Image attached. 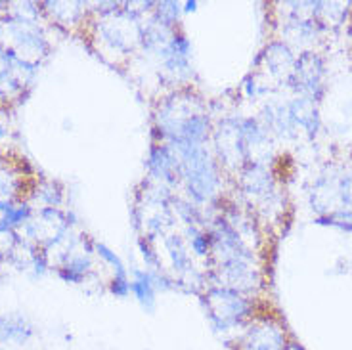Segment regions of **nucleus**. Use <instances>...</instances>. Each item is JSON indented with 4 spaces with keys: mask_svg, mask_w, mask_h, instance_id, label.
I'll use <instances>...</instances> for the list:
<instances>
[{
    "mask_svg": "<svg viewBox=\"0 0 352 350\" xmlns=\"http://www.w3.org/2000/svg\"><path fill=\"white\" fill-rule=\"evenodd\" d=\"M180 159V188L186 199L201 209H211L224 190V171L209 144L173 148Z\"/></svg>",
    "mask_w": 352,
    "mask_h": 350,
    "instance_id": "nucleus-1",
    "label": "nucleus"
},
{
    "mask_svg": "<svg viewBox=\"0 0 352 350\" xmlns=\"http://www.w3.org/2000/svg\"><path fill=\"white\" fill-rule=\"evenodd\" d=\"M203 312L212 331L226 335L241 331L255 318V298L226 285H207L199 295Z\"/></svg>",
    "mask_w": 352,
    "mask_h": 350,
    "instance_id": "nucleus-2",
    "label": "nucleus"
},
{
    "mask_svg": "<svg viewBox=\"0 0 352 350\" xmlns=\"http://www.w3.org/2000/svg\"><path fill=\"white\" fill-rule=\"evenodd\" d=\"M144 12L134 2H123L121 12L109 18H94L92 36L98 50L109 56H129L140 48V31L144 23Z\"/></svg>",
    "mask_w": 352,
    "mask_h": 350,
    "instance_id": "nucleus-3",
    "label": "nucleus"
},
{
    "mask_svg": "<svg viewBox=\"0 0 352 350\" xmlns=\"http://www.w3.org/2000/svg\"><path fill=\"white\" fill-rule=\"evenodd\" d=\"M2 46L14 50L21 60L38 67L52 50L50 39L41 21L16 18L8 12L2 14Z\"/></svg>",
    "mask_w": 352,
    "mask_h": 350,
    "instance_id": "nucleus-4",
    "label": "nucleus"
},
{
    "mask_svg": "<svg viewBox=\"0 0 352 350\" xmlns=\"http://www.w3.org/2000/svg\"><path fill=\"white\" fill-rule=\"evenodd\" d=\"M289 335L280 320L272 316H255L234 339V350H285Z\"/></svg>",
    "mask_w": 352,
    "mask_h": 350,
    "instance_id": "nucleus-5",
    "label": "nucleus"
},
{
    "mask_svg": "<svg viewBox=\"0 0 352 350\" xmlns=\"http://www.w3.org/2000/svg\"><path fill=\"white\" fill-rule=\"evenodd\" d=\"M192 52H194L192 41L186 36V33L178 29V31H175V35L170 36L167 46L157 56L163 75L180 88L188 83H192L195 77Z\"/></svg>",
    "mask_w": 352,
    "mask_h": 350,
    "instance_id": "nucleus-6",
    "label": "nucleus"
},
{
    "mask_svg": "<svg viewBox=\"0 0 352 350\" xmlns=\"http://www.w3.org/2000/svg\"><path fill=\"white\" fill-rule=\"evenodd\" d=\"M297 96L310 98L318 102L324 96L326 90V63L324 60L312 50H305L299 58L295 60L293 73L287 80Z\"/></svg>",
    "mask_w": 352,
    "mask_h": 350,
    "instance_id": "nucleus-7",
    "label": "nucleus"
},
{
    "mask_svg": "<svg viewBox=\"0 0 352 350\" xmlns=\"http://www.w3.org/2000/svg\"><path fill=\"white\" fill-rule=\"evenodd\" d=\"M239 192L249 205L266 207L276 197V180L272 171L263 161H249L238 173Z\"/></svg>",
    "mask_w": 352,
    "mask_h": 350,
    "instance_id": "nucleus-8",
    "label": "nucleus"
},
{
    "mask_svg": "<svg viewBox=\"0 0 352 350\" xmlns=\"http://www.w3.org/2000/svg\"><path fill=\"white\" fill-rule=\"evenodd\" d=\"M148 180L167 186L170 190L180 188V159L165 142H151L146 159Z\"/></svg>",
    "mask_w": 352,
    "mask_h": 350,
    "instance_id": "nucleus-9",
    "label": "nucleus"
},
{
    "mask_svg": "<svg viewBox=\"0 0 352 350\" xmlns=\"http://www.w3.org/2000/svg\"><path fill=\"white\" fill-rule=\"evenodd\" d=\"M295 60H297V58L291 54L287 44L272 43L268 44L263 52H261L256 63H258V67H261L258 71H261L263 75H268V77H272V79L287 83L291 77V73H293ZM258 71H256V73H258Z\"/></svg>",
    "mask_w": 352,
    "mask_h": 350,
    "instance_id": "nucleus-10",
    "label": "nucleus"
},
{
    "mask_svg": "<svg viewBox=\"0 0 352 350\" xmlns=\"http://www.w3.org/2000/svg\"><path fill=\"white\" fill-rule=\"evenodd\" d=\"M163 247H165V253H167L168 256L170 268H173V272L180 278V280H178L180 283H184L186 278L197 274L194 256H192L190 249H188L184 234L175 232V230L165 234V236H163Z\"/></svg>",
    "mask_w": 352,
    "mask_h": 350,
    "instance_id": "nucleus-11",
    "label": "nucleus"
},
{
    "mask_svg": "<svg viewBox=\"0 0 352 350\" xmlns=\"http://www.w3.org/2000/svg\"><path fill=\"white\" fill-rule=\"evenodd\" d=\"M36 327L23 312H2L0 314V344L25 347L35 339Z\"/></svg>",
    "mask_w": 352,
    "mask_h": 350,
    "instance_id": "nucleus-12",
    "label": "nucleus"
},
{
    "mask_svg": "<svg viewBox=\"0 0 352 350\" xmlns=\"http://www.w3.org/2000/svg\"><path fill=\"white\" fill-rule=\"evenodd\" d=\"M43 6L44 18L52 21L56 27H75L85 23L88 12V4L85 2H62V0H48V2H41Z\"/></svg>",
    "mask_w": 352,
    "mask_h": 350,
    "instance_id": "nucleus-13",
    "label": "nucleus"
},
{
    "mask_svg": "<svg viewBox=\"0 0 352 350\" xmlns=\"http://www.w3.org/2000/svg\"><path fill=\"white\" fill-rule=\"evenodd\" d=\"M92 272H94L92 254H88L80 245L79 249L73 251L58 268H54V274H56L62 281H65V283H71V285H80V283H85V281L92 276Z\"/></svg>",
    "mask_w": 352,
    "mask_h": 350,
    "instance_id": "nucleus-14",
    "label": "nucleus"
},
{
    "mask_svg": "<svg viewBox=\"0 0 352 350\" xmlns=\"http://www.w3.org/2000/svg\"><path fill=\"white\" fill-rule=\"evenodd\" d=\"M258 121L264 124V129L270 134H278L282 138H291L297 132V127L291 119L287 104H280V102L266 104L258 115Z\"/></svg>",
    "mask_w": 352,
    "mask_h": 350,
    "instance_id": "nucleus-15",
    "label": "nucleus"
},
{
    "mask_svg": "<svg viewBox=\"0 0 352 350\" xmlns=\"http://www.w3.org/2000/svg\"><path fill=\"white\" fill-rule=\"evenodd\" d=\"M132 297L146 314H155L157 310V289L151 280V272L146 268H132L131 270Z\"/></svg>",
    "mask_w": 352,
    "mask_h": 350,
    "instance_id": "nucleus-16",
    "label": "nucleus"
},
{
    "mask_svg": "<svg viewBox=\"0 0 352 350\" xmlns=\"http://www.w3.org/2000/svg\"><path fill=\"white\" fill-rule=\"evenodd\" d=\"M25 201L35 210L48 209V207L62 209L65 201V188L58 180H41L29 190Z\"/></svg>",
    "mask_w": 352,
    "mask_h": 350,
    "instance_id": "nucleus-17",
    "label": "nucleus"
},
{
    "mask_svg": "<svg viewBox=\"0 0 352 350\" xmlns=\"http://www.w3.org/2000/svg\"><path fill=\"white\" fill-rule=\"evenodd\" d=\"M178 31V29H176ZM175 35V29H168L163 23H159L157 19L151 18V14L144 19L140 31V48L150 56L157 58L161 50L165 48L170 41V36Z\"/></svg>",
    "mask_w": 352,
    "mask_h": 350,
    "instance_id": "nucleus-18",
    "label": "nucleus"
},
{
    "mask_svg": "<svg viewBox=\"0 0 352 350\" xmlns=\"http://www.w3.org/2000/svg\"><path fill=\"white\" fill-rule=\"evenodd\" d=\"M289 115L297 129H302L308 136L312 138L320 127V115H318V105L314 100L305 96H295L291 102H287Z\"/></svg>",
    "mask_w": 352,
    "mask_h": 350,
    "instance_id": "nucleus-19",
    "label": "nucleus"
},
{
    "mask_svg": "<svg viewBox=\"0 0 352 350\" xmlns=\"http://www.w3.org/2000/svg\"><path fill=\"white\" fill-rule=\"evenodd\" d=\"M182 234H184L192 256L209 263L211 261V236H209L207 226H186Z\"/></svg>",
    "mask_w": 352,
    "mask_h": 350,
    "instance_id": "nucleus-20",
    "label": "nucleus"
},
{
    "mask_svg": "<svg viewBox=\"0 0 352 350\" xmlns=\"http://www.w3.org/2000/svg\"><path fill=\"white\" fill-rule=\"evenodd\" d=\"M173 212L175 217L186 226H207V217H205V209L197 207L186 197L175 195L173 197Z\"/></svg>",
    "mask_w": 352,
    "mask_h": 350,
    "instance_id": "nucleus-21",
    "label": "nucleus"
},
{
    "mask_svg": "<svg viewBox=\"0 0 352 350\" xmlns=\"http://www.w3.org/2000/svg\"><path fill=\"white\" fill-rule=\"evenodd\" d=\"M151 18L157 19L159 23H163L168 29H178L180 19H182V4L176 0H163L155 4V10L151 12Z\"/></svg>",
    "mask_w": 352,
    "mask_h": 350,
    "instance_id": "nucleus-22",
    "label": "nucleus"
},
{
    "mask_svg": "<svg viewBox=\"0 0 352 350\" xmlns=\"http://www.w3.org/2000/svg\"><path fill=\"white\" fill-rule=\"evenodd\" d=\"M138 253L142 256V263L144 268L150 272H161L163 270V261H161V254L155 251L153 241L148 239L146 236L138 237Z\"/></svg>",
    "mask_w": 352,
    "mask_h": 350,
    "instance_id": "nucleus-23",
    "label": "nucleus"
},
{
    "mask_svg": "<svg viewBox=\"0 0 352 350\" xmlns=\"http://www.w3.org/2000/svg\"><path fill=\"white\" fill-rule=\"evenodd\" d=\"M94 254H96L98 259L106 264V266H109V268L113 270V274H129V268H126V264L123 263V259L115 253L111 247H107L106 243L96 241V245H94Z\"/></svg>",
    "mask_w": 352,
    "mask_h": 350,
    "instance_id": "nucleus-24",
    "label": "nucleus"
},
{
    "mask_svg": "<svg viewBox=\"0 0 352 350\" xmlns=\"http://www.w3.org/2000/svg\"><path fill=\"white\" fill-rule=\"evenodd\" d=\"M316 222L352 234V209L335 210V212H329V215H322V217H318Z\"/></svg>",
    "mask_w": 352,
    "mask_h": 350,
    "instance_id": "nucleus-25",
    "label": "nucleus"
},
{
    "mask_svg": "<svg viewBox=\"0 0 352 350\" xmlns=\"http://www.w3.org/2000/svg\"><path fill=\"white\" fill-rule=\"evenodd\" d=\"M107 291L117 298H129L132 295L131 274H113L107 281Z\"/></svg>",
    "mask_w": 352,
    "mask_h": 350,
    "instance_id": "nucleus-26",
    "label": "nucleus"
},
{
    "mask_svg": "<svg viewBox=\"0 0 352 350\" xmlns=\"http://www.w3.org/2000/svg\"><path fill=\"white\" fill-rule=\"evenodd\" d=\"M199 8V2L197 0H186L182 4V14H194Z\"/></svg>",
    "mask_w": 352,
    "mask_h": 350,
    "instance_id": "nucleus-27",
    "label": "nucleus"
},
{
    "mask_svg": "<svg viewBox=\"0 0 352 350\" xmlns=\"http://www.w3.org/2000/svg\"><path fill=\"white\" fill-rule=\"evenodd\" d=\"M8 136H10L8 124H6L4 121H2V119H0V144H4V142L8 140Z\"/></svg>",
    "mask_w": 352,
    "mask_h": 350,
    "instance_id": "nucleus-28",
    "label": "nucleus"
},
{
    "mask_svg": "<svg viewBox=\"0 0 352 350\" xmlns=\"http://www.w3.org/2000/svg\"><path fill=\"white\" fill-rule=\"evenodd\" d=\"M285 350H307L302 344H299V342L295 341H289V344L285 347Z\"/></svg>",
    "mask_w": 352,
    "mask_h": 350,
    "instance_id": "nucleus-29",
    "label": "nucleus"
},
{
    "mask_svg": "<svg viewBox=\"0 0 352 350\" xmlns=\"http://www.w3.org/2000/svg\"><path fill=\"white\" fill-rule=\"evenodd\" d=\"M6 8H8V6H6ZM4 12H6V10H4ZM4 12H0V44H2V14H4Z\"/></svg>",
    "mask_w": 352,
    "mask_h": 350,
    "instance_id": "nucleus-30",
    "label": "nucleus"
},
{
    "mask_svg": "<svg viewBox=\"0 0 352 350\" xmlns=\"http://www.w3.org/2000/svg\"><path fill=\"white\" fill-rule=\"evenodd\" d=\"M0 350H6V349H0Z\"/></svg>",
    "mask_w": 352,
    "mask_h": 350,
    "instance_id": "nucleus-31",
    "label": "nucleus"
}]
</instances>
